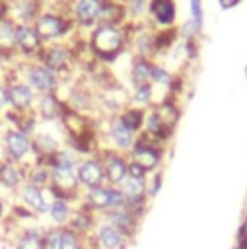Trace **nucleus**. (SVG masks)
Returning <instances> with one entry per match:
<instances>
[{
  "label": "nucleus",
  "mask_w": 247,
  "mask_h": 249,
  "mask_svg": "<svg viewBox=\"0 0 247 249\" xmlns=\"http://www.w3.org/2000/svg\"><path fill=\"white\" fill-rule=\"evenodd\" d=\"M37 62H41L45 68H49L53 74L62 76L68 74L74 68L76 54L68 43H49L43 47L41 54L37 56Z\"/></svg>",
  "instance_id": "423d86ee"
},
{
  "label": "nucleus",
  "mask_w": 247,
  "mask_h": 249,
  "mask_svg": "<svg viewBox=\"0 0 247 249\" xmlns=\"http://www.w3.org/2000/svg\"><path fill=\"white\" fill-rule=\"evenodd\" d=\"M0 146H2V160H10L21 165H29L33 163V148H31V136H27L25 132H21L16 126H8L2 132L0 138Z\"/></svg>",
  "instance_id": "20e7f679"
},
{
  "label": "nucleus",
  "mask_w": 247,
  "mask_h": 249,
  "mask_svg": "<svg viewBox=\"0 0 247 249\" xmlns=\"http://www.w3.org/2000/svg\"><path fill=\"white\" fill-rule=\"evenodd\" d=\"M126 158H128V161L140 165L148 175H152V173L159 171V165L163 160V146L144 134H138V138H136L132 150L126 154Z\"/></svg>",
  "instance_id": "39448f33"
},
{
  "label": "nucleus",
  "mask_w": 247,
  "mask_h": 249,
  "mask_svg": "<svg viewBox=\"0 0 247 249\" xmlns=\"http://www.w3.org/2000/svg\"><path fill=\"white\" fill-rule=\"evenodd\" d=\"M241 0H220V6L224 8V10H228V8H233V6H237Z\"/></svg>",
  "instance_id": "58836bf2"
},
{
  "label": "nucleus",
  "mask_w": 247,
  "mask_h": 249,
  "mask_svg": "<svg viewBox=\"0 0 247 249\" xmlns=\"http://www.w3.org/2000/svg\"><path fill=\"white\" fill-rule=\"evenodd\" d=\"M74 25L76 23L72 21L70 14H62L60 10H43L33 21L35 31L45 45L60 43L72 31Z\"/></svg>",
  "instance_id": "f03ea898"
},
{
  "label": "nucleus",
  "mask_w": 247,
  "mask_h": 249,
  "mask_svg": "<svg viewBox=\"0 0 247 249\" xmlns=\"http://www.w3.org/2000/svg\"><path fill=\"white\" fill-rule=\"evenodd\" d=\"M128 99H130V105L140 107V109L154 107V86L148 84V86H136V88H132Z\"/></svg>",
  "instance_id": "c756f323"
},
{
  "label": "nucleus",
  "mask_w": 247,
  "mask_h": 249,
  "mask_svg": "<svg viewBox=\"0 0 247 249\" xmlns=\"http://www.w3.org/2000/svg\"><path fill=\"white\" fill-rule=\"evenodd\" d=\"M10 107V97H8V84H0V111Z\"/></svg>",
  "instance_id": "c9c22d12"
},
{
  "label": "nucleus",
  "mask_w": 247,
  "mask_h": 249,
  "mask_svg": "<svg viewBox=\"0 0 247 249\" xmlns=\"http://www.w3.org/2000/svg\"><path fill=\"white\" fill-rule=\"evenodd\" d=\"M74 202L68 200V198H62V196H53L51 204H49V210L45 214L47 218V226H68L70 218H72V212H74Z\"/></svg>",
  "instance_id": "4be33fe9"
},
{
  "label": "nucleus",
  "mask_w": 247,
  "mask_h": 249,
  "mask_svg": "<svg viewBox=\"0 0 247 249\" xmlns=\"http://www.w3.org/2000/svg\"><path fill=\"white\" fill-rule=\"evenodd\" d=\"M126 6V14L132 19H142L144 16H148L150 10V0H124Z\"/></svg>",
  "instance_id": "7c9ffc66"
},
{
  "label": "nucleus",
  "mask_w": 247,
  "mask_h": 249,
  "mask_svg": "<svg viewBox=\"0 0 247 249\" xmlns=\"http://www.w3.org/2000/svg\"><path fill=\"white\" fill-rule=\"evenodd\" d=\"M233 249H247V243H235Z\"/></svg>",
  "instance_id": "ea45409f"
},
{
  "label": "nucleus",
  "mask_w": 247,
  "mask_h": 249,
  "mask_svg": "<svg viewBox=\"0 0 247 249\" xmlns=\"http://www.w3.org/2000/svg\"><path fill=\"white\" fill-rule=\"evenodd\" d=\"M128 175H130V177H136V179H148V177H150L140 165H136V163H132V161H128Z\"/></svg>",
  "instance_id": "f704fd0d"
},
{
  "label": "nucleus",
  "mask_w": 247,
  "mask_h": 249,
  "mask_svg": "<svg viewBox=\"0 0 247 249\" xmlns=\"http://www.w3.org/2000/svg\"><path fill=\"white\" fill-rule=\"evenodd\" d=\"M16 47H18V54L37 60L45 43L37 35L33 23H16Z\"/></svg>",
  "instance_id": "ddd939ff"
},
{
  "label": "nucleus",
  "mask_w": 247,
  "mask_h": 249,
  "mask_svg": "<svg viewBox=\"0 0 247 249\" xmlns=\"http://www.w3.org/2000/svg\"><path fill=\"white\" fill-rule=\"evenodd\" d=\"M99 158L103 161V171H105V185L119 187L123 179L128 175V158L121 152H115L111 148H101Z\"/></svg>",
  "instance_id": "1a4fd4ad"
},
{
  "label": "nucleus",
  "mask_w": 247,
  "mask_h": 249,
  "mask_svg": "<svg viewBox=\"0 0 247 249\" xmlns=\"http://www.w3.org/2000/svg\"><path fill=\"white\" fill-rule=\"evenodd\" d=\"M161 183H163V175H161V171H156V173H152V175L148 177V191H146L148 200H154V198L159 195V191H161Z\"/></svg>",
  "instance_id": "473e14b6"
},
{
  "label": "nucleus",
  "mask_w": 247,
  "mask_h": 249,
  "mask_svg": "<svg viewBox=\"0 0 247 249\" xmlns=\"http://www.w3.org/2000/svg\"><path fill=\"white\" fill-rule=\"evenodd\" d=\"M148 16L152 18L154 23L159 27H171L175 18H177V8L173 0H150V10Z\"/></svg>",
  "instance_id": "5701e85b"
},
{
  "label": "nucleus",
  "mask_w": 247,
  "mask_h": 249,
  "mask_svg": "<svg viewBox=\"0 0 247 249\" xmlns=\"http://www.w3.org/2000/svg\"><path fill=\"white\" fill-rule=\"evenodd\" d=\"M18 54L16 47V21H12L8 16L0 18V56L10 58Z\"/></svg>",
  "instance_id": "b1692460"
},
{
  "label": "nucleus",
  "mask_w": 247,
  "mask_h": 249,
  "mask_svg": "<svg viewBox=\"0 0 247 249\" xmlns=\"http://www.w3.org/2000/svg\"><path fill=\"white\" fill-rule=\"evenodd\" d=\"M128 45V27L95 25L88 37V49L91 56L101 60H113Z\"/></svg>",
  "instance_id": "f257e3e1"
},
{
  "label": "nucleus",
  "mask_w": 247,
  "mask_h": 249,
  "mask_svg": "<svg viewBox=\"0 0 247 249\" xmlns=\"http://www.w3.org/2000/svg\"><path fill=\"white\" fill-rule=\"evenodd\" d=\"M105 0H74L70 18L78 27H95Z\"/></svg>",
  "instance_id": "a211bd4d"
},
{
  "label": "nucleus",
  "mask_w": 247,
  "mask_h": 249,
  "mask_svg": "<svg viewBox=\"0 0 247 249\" xmlns=\"http://www.w3.org/2000/svg\"><path fill=\"white\" fill-rule=\"evenodd\" d=\"M23 183H25V165L0 158V189L4 193L16 195Z\"/></svg>",
  "instance_id": "aec40b11"
},
{
  "label": "nucleus",
  "mask_w": 247,
  "mask_h": 249,
  "mask_svg": "<svg viewBox=\"0 0 247 249\" xmlns=\"http://www.w3.org/2000/svg\"><path fill=\"white\" fill-rule=\"evenodd\" d=\"M91 241L95 249H126L132 243L123 231L105 220H99L95 231L91 233Z\"/></svg>",
  "instance_id": "4468645a"
},
{
  "label": "nucleus",
  "mask_w": 247,
  "mask_h": 249,
  "mask_svg": "<svg viewBox=\"0 0 247 249\" xmlns=\"http://www.w3.org/2000/svg\"><path fill=\"white\" fill-rule=\"evenodd\" d=\"M121 193L124 198H148L146 191H148V179H136V177H130L126 175L123 179V183L119 185Z\"/></svg>",
  "instance_id": "c85d7f7f"
},
{
  "label": "nucleus",
  "mask_w": 247,
  "mask_h": 249,
  "mask_svg": "<svg viewBox=\"0 0 247 249\" xmlns=\"http://www.w3.org/2000/svg\"><path fill=\"white\" fill-rule=\"evenodd\" d=\"M66 109H68V105L58 93H43V95H37L33 113L37 115L39 121L60 123V119L66 113Z\"/></svg>",
  "instance_id": "2eb2a0df"
},
{
  "label": "nucleus",
  "mask_w": 247,
  "mask_h": 249,
  "mask_svg": "<svg viewBox=\"0 0 247 249\" xmlns=\"http://www.w3.org/2000/svg\"><path fill=\"white\" fill-rule=\"evenodd\" d=\"M191 19L202 27V0H191Z\"/></svg>",
  "instance_id": "72a5a7b5"
},
{
  "label": "nucleus",
  "mask_w": 247,
  "mask_h": 249,
  "mask_svg": "<svg viewBox=\"0 0 247 249\" xmlns=\"http://www.w3.org/2000/svg\"><path fill=\"white\" fill-rule=\"evenodd\" d=\"M25 181L39 187V189H49L51 185V169L43 161H33L25 167Z\"/></svg>",
  "instance_id": "cd10ccee"
},
{
  "label": "nucleus",
  "mask_w": 247,
  "mask_h": 249,
  "mask_svg": "<svg viewBox=\"0 0 247 249\" xmlns=\"http://www.w3.org/2000/svg\"><path fill=\"white\" fill-rule=\"evenodd\" d=\"M37 95L43 93H58V86H60V78L56 74H53L49 68H45L41 62L33 60L25 66L23 78H21Z\"/></svg>",
  "instance_id": "0eeeda50"
},
{
  "label": "nucleus",
  "mask_w": 247,
  "mask_h": 249,
  "mask_svg": "<svg viewBox=\"0 0 247 249\" xmlns=\"http://www.w3.org/2000/svg\"><path fill=\"white\" fill-rule=\"evenodd\" d=\"M146 111H148V109H140V107H134V105H126V107L117 115V119H119L128 130H132L134 134H140L142 128H144Z\"/></svg>",
  "instance_id": "bb28decb"
},
{
  "label": "nucleus",
  "mask_w": 247,
  "mask_h": 249,
  "mask_svg": "<svg viewBox=\"0 0 247 249\" xmlns=\"http://www.w3.org/2000/svg\"><path fill=\"white\" fill-rule=\"evenodd\" d=\"M76 177L82 189H91V187H99L105 185V171H103V161L97 156H89V158H82L78 167H76Z\"/></svg>",
  "instance_id": "dca6fc26"
},
{
  "label": "nucleus",
  "mask_w": 247,
  "mask_h": 249,
  "mask_svg": "<svg viewBox=\"0 0 247 249\" xmlns=\"http://www.w3.org/2000/svg\"><path fill=\"white\" fill-rule=\"evenodd\" d=\"M80 160H82V156L80 154H76L72 148H68V146H62V148H58L54 154H51L49 158H45L43 160V163L51 169V167H62V169H76L78 167V163H80Z\"/></svg>",
  "instance_id": "393cba45"
},
{
  "label": "nucleus",
  "mask_w": 247,
  "mask_h": 249,
  "mask_svg": "<svg viewBox=\"0 0 247 249\" xmlns=\"http://www.w3.org/2000/svg\"><path fill=\"white\" fill-rule=\"evenodd\" d=\"M101 220L109 222L111 226H115L119 231H123L130 241L136 237L138 230H140V218H136L132 212H128L124 206L115 208V210H107L105 214H101Z\"/></svg>",
  "instance_id": "6ab92c4d"
},
{
  "label": "nucleus",
  "mask_w": 247,
  "mask_h": 249,
  "mask_svg": "<svg viewBox=\"0 0 247 249\" xmlns=\"http://www.w3.org/2000/svg\"><path fill=\"white\" fill-rule=\"evenodd\" d=\"M123 202H124V196H123L121 189L113 187V185H99V187H91V189H82V195H80V204H84L86 208L95 212L99 218L107 210L121 208Z\"/></svg>",
  "instance_id": "7ed1b4c3"
},
{
  "label": "nucleus",
  "mask_w": 247,
  "mask_h": 249,
  "mask_svg": "<svg viewBox=\"0 0 247 249\" xmlns=\"http://www.w3.org/2000/svg\"><path fill=\"white\" fill-rule=\"evenodd\" d=\"M45 245L47 249H86L88 237H82L70 226H47Z\"/></svg>",
  "instance_id": "6e6552de"
},
{
  "label": "nucleus",
  "mask_w": 247,
  "mask_h": 249,
  "mask_svg": "<svg viewBox=\"0 0 247 249\" xmlns=\"http://www.w3.org/2000/svg\"><path fill=\"white\" fill-rule=\"evenodd\" d=\"M235 243H247V216H245V218L241 220V224H239Z\"/></svg>",
  "instance_id": "4c0bfd02"
},
{
  "label": "nucleus",
  "mask_w": 247,
  "mask_h": 249,
  "mask_svg": "<svg viewBox=\"0 0 247 249\" xmlns=\"http://www.w3.org/2000/svg\"><path fill=\"white\" fill-rule=\"evenodd\" d=\"M99 220H101V218H99L95 212H91L89 208H86L84 204L78 202V204L74 206V212H72V218H70L68 226H70L74 231H78L82 237H89V235L95 231Z\"/></svg>",
  "instance_id": "412c9836"
},
{
  "label": "nucleus",
  "mask_w": 247,
  "mask_h": 249,
  "mask_svg": "<svg viewBox=\"0 0 247 249\" xmlns=\"http://www.w3.org/2000/svg\"><path fill=\"white\" fill-rule=\"evenodd\" d=\"M45 231L47 226L39 224V222H31L25 226H19L12 235V249H47L45 245Z\"/></svg>",
  "instance_id": "9b49d317"
},
{
  "label": "nucleus",
  "mask_w": 247,
  "mask_h": 249,
  "mask_svg": "<svg viewBox=\"0 0 247 249\" xmlns=\"http://www.w3.org/2000/svg\"><path fill=\"white\" fill-rule=\"evenodd\" d=\"M101 136H107L109 140V146L111 150L115 152H121V154H128L138 138V134H134L132 130H128L117 117H107V128H105V134Z\"/></svg>",
  "instance_id": "f8f14e48"
},
{
  "label": "nucleus",
  "mask_w": 247,
  "mask_h": 249,
  "mask_svg": "<svg viewBox=\"0 0 247 249\" xmlns=\"http://www.w3.org/2000/svg\"><path fill=\"white\" fill-rule=\"evenodd\" d=\"M152 86H163V88H169V89L173 86V76L163 66H159L156 62L152 66Z\"/></svg>",
  "instance_id": "2f4dec72"
},
{
  "label": "nucleus",
  "mask_w": 247,
  "mask_h": 249,
  "mask_svg": "<svg viewBox=\"0 0 247 249\" xmlns=\"http://www.w3.org/2000/svg\"><path fill=\"white\" fill-rule=\"evenodd\" d=\"M152 66H154V62L148 60V58H142V56H134L132 58L130 74H128L130 82H132V88L152 84Z\"/></svg>",
  "instance_id": "a878e982"
},
{
  "label": "nucleus",
  "mask_w": 247,
  "mask_h": 249,
  "mask_svg": "<svg viewBox=\"0 0 247 249\" xmlns=\"http://www.w3.org/2000/svg\"><path fill=\"white\" fill-rule=\"evenodd\" d=\"M8 97H10L12 113H18V115L31 113L35 107V101H37V93L23 80L8 82Z\"/></svg>",
  "instance_id": "f3484780"
},
{
  "label": "nucleus",
  "mask_w": 247,
  "mask_h": 249,
  "mask_svg": "<svg viewBox=\"0 0 247 249\" xmlns=\"http://www.w3.org/2000/svg\"><path fill=\"white\" fill-rule=\"evenodd\" d=\"M16 200L21 202L23 206H27L35 216H45L49 210V204L53 200V195L49 193V189H39L31 183H23L18 193H16Z\"/></svg>",
  "instance_id": "9d476101"
},
{
  "label": "nucleus",
  "mask_w": 247,
  "mask_h": 249,
  "mask_svg": "<svg viewBox=\"0 0 247 249\" xmlns=\"http://www.w3.org/2000/svg\"><path fill=\"white\" fill-rule=\"evenodd\" d=\"M8 206H10V200L6 198L4 193H0V226H2L4 220L8 218Z\"/></svg>",
  "instance_id": "e433bc0d"
}]
</instances>
